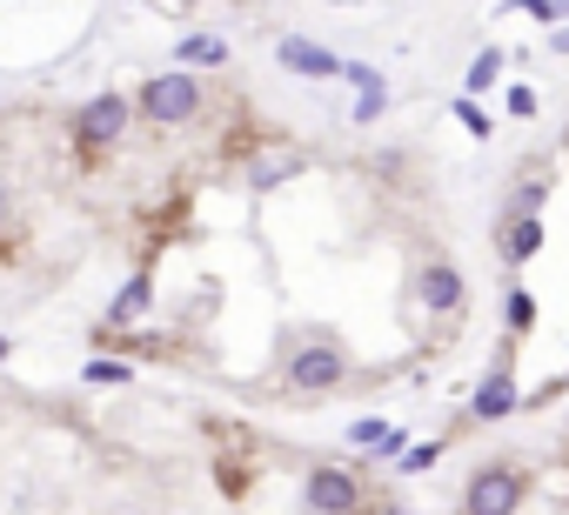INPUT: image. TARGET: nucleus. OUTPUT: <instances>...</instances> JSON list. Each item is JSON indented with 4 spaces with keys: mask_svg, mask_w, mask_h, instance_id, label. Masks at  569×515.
<instances>
[{
    "mask_svg": "<svg viewBox=\"0 0 569 515\" xmlns=\"http://www.w3.org/2000/svg\"><path fill=\"white\" fill-rule=\"evenodd\" d=\"M8 355H14V349H8V335H0V362H8Z\"/></svg>",
    "mask_w": 569,
    "mask_h": 515,
    "instance_id": "obj_25",
    "label": "nucleus"
},
{
    "mask_svg": "<svg viewBox=\"0 0 569 515\" xmlns=\"http://www.w3.org/2000/svg\"><path fill=\"white\" fill-rule=\"evenodd\" d=\"M80 375H88L95 388H121V382H128L134 369H128V362H108V355H95V362H88V369H80Z\"/></svg>",
    "mask_w": 569,
    "mask_h": 515,
    "instance_id": "obj_17",
    "label": "nucleus"
},
{
    "mask_svg": "<svg viewBox=\"0 0 569 515\" xmlns=\"http://www.w3.org/2000/svg\"><path fill=\"white\" fill-rule=\"evenodd\" d=\"M275 61L288 67V74H302V80H342V54H329V47H315V41H302V34H282L275 41Z\"/></svg>",
    "mask_w": 569,
    "mask_h": 515,
    "instance_id": "obj_7",
    "label": "nucleus"
},
{
    "mask_svg": "<svg viewBox=\"0 0 569 515\" xmlns=\"http://www.w3.org/2000/svg\"><path fill=\"white\" fill-rule=\"evenodd\" d=\"M496 254H503L510 269L536 262V254H543V215H503V241H496Z\"/></svg>",
    "mask_w": 569,
    "mask_h": 515,
    "instance_id": "obj_9",
    "label": "nucleus"
},
{
    "mask_svg": "<svg viewBox=\"0 0 569 515\" xmlns=\"http://www.w3.org/2000/svg\"><path fill=\"white\" fill-rule=\"evenodd\" d=\"M228 61V41L221 34H182V47H175V67H221Z\"/></svg>",
    "mask_w": 569,
    "mask_h": 515,
    "instance_id": "obj_12",
    "label": "nucleus"
},
{
    "mask_svg": "<svg viewBox=\"0 0 569 515\" xmlns=\"http://www.w3.org/2000/svg\"><path fill=\"white\" fill-rule=\"evenodd\" d=\"M516 408H523V388H516V349H496L490 375L475 382V402H469V415H475V421H510Z\"/></svg>",
    "mask_w": 569,
    "mask_h": 515,
    "instance_id": "obj_3",
    "label": "nucleus"
},
{
    "mask_svg": "<svg viewBox=\"0 0 569 515\" xmlns=\"http://www.w3.org/2000/svg\"><path fill=\"white\" fill-rule=\"evenodd\" d=\"M456 121H462V128H469V134H475V141H490V134H496V121H490V114H482V108H475V101H469V95H462V101H456Z\"/></svg>",
    "mask_w": 569,
    "mask_h": 515,
    "instance_id": "obj_18",
    "label": "nucleus"
},
{
    "mask_svg": "<svg viewBox=\"0 0 569 515\" xmlns=\"http://www.w3.org/2000/svg\"><path fill=\"white\" fill-rule=\"evenodd\" d=\"M175 8H195V0H175Z\"/></svg>",
    "mask_w": 569,
    "mask_h": 515,
    "instance_id": "obj_26",
    "label": "nucleus"
},
{
    "mask_svg": "<svg viewBox=\"0 0 569 515\" xmlns=\"http://www.w3.org/2000/svg\"><path fill=\"white\" fill-rule=\"evenodd\" d=\"M543 201H549V188H543V175H536V182H523V188H516L510 215H543Z\"/></svg>",
    "mask_w": 569,
    "mask_h": 515,
    "instance_id": "obj_19",
    "label": "nucleus"
},
{
    "mask_svg": "<svg viewBox=\"0 0 569 515\" xmlns=\"http://www.w3.org/2000/svg\"><path fill=\"white\" fill-rule=\"evenodd\" d=\"M503 8H523L536 28H556V21H569V0H503Z\"/></svg>",
    "mask_w": 569,
    "mask_h": 515,
    "instance_id": "obj_16",
    "label": "nucleus"
},
{
    "mask_svg": "<svg viewBox=\"0 0 569 515\" xmlns=\"http://www.w3.org/2000/svg\"><path fill=\"white\" fill-rule=\"evenodd\" d=\"M436 462H442V436H429V442H409V449L395 456V469H402V475H423V469H436Z\"/></svg>",
    "mask_w": 569,
    "mask_h": 515,
    "instance_id": "obj_14",
    "label": "nucleus"
},
{
    "mask_svg": "<svg viewBox=\"0 0 569 515\" xmlns=\"http://www.w3.org/2000/svg\"><path fill=\"white\" fill-rule=\"evenodd\" d=\"M342 375H349V355L329 349V341H315V349H295L288 355V388L295 395H329Z\"/></svg>",
    "mask_w": 569,
    "mask_h": 515,
    "instance_id": "obj_4",
    "label": "nucleus"
},
{
    "mask_svg": "<svg viewBox=\"0 0 569 515\" xmlns=\"http://www.w3.org/2000/svg\"><path fill=\"white\" fill-rule=\"evenodd\" d=\"M147 308H154V282H147V275H134V282L108 302V328H128V321H141Z\"/></svg>",
    "mask_w": 569,
    "mask_h": 515,
    "instance_id": "obj_11",
    "label": "nucleus"
},
{
    "mask_svg": "<svg viewBox=\"0 0 569 515\" xmlns=\"http://www.w3.org/2000/svg\"><path fill=\"white\" fill-rule=\"evenodd\" d=\"M295 175H308V154H302V147H275V154H262V161L249 167V188H282V182H295Z\"/></svg>",
    "mask_w": 569,
    "mask_h": 515,
    "instance_id": "obj_10",
    "label": "nucleus"
},
{
    "mask_svg": "<svg viewBox=\"0 0 569 515\" xmlns=\"http://www.w3.org/2000/svg\"><path fill=\"white\" fill-rule=\"evenodd\" d=\"M382 515H416V508H402V502H389V508H382Z\"/></svg>",
    "mask_w": 569,
    "mask_h": 515,
    "instance_id": "obj_24",
    "label": "nucleus"
},
{
    "mask_svg": "<svg viewBox=\"0 0 569 515\" xmlns=\"http://www.w3.org/2000/svg\"><path fill=\"white\" fill-rule=\"evenodd\" d=\"M503 321H510V335H529V328H536V295H529V288H510Z\"/></svg>",
    "mask_w": 569,
    "mask_h": 515,
    "instance_id": "obj_15",
    "label": "nucleus"
},
{
    "mask_svg": "<svg viewBox=\"0 0 569 515\" xmlns=\"http://www.w3.org/2000/svg\"><path fill=\"white\" fill-rule=\"evenodd\" d=\"M128 114H134V108H128L121 95H95L88 108L74 114V141H80V147H108V141L128 134Z\"/></svg>",
    "mask_w": 569,
    "mask_h": 515,
    "instance_id": "obj_5",
    "label": "nucleus"
},
{
    "mask_svg": "<svg viewBox=\"0 0 569 515\" xmlns=\"http://www.w3.org/2000/svg\"><path fill=\"white\" fill-rule=\"evenodd\" d=\"M496 74H503V47H482L475 61H469V74H462V95L475 101V95H490L496 88Z\"/></svg>",
    "mask_w": 569,
    "mask_h": 515,
    "instance_id": "obj_13",
    "label": "nucleus"
},
{
    "mask_svg": "<svg viewBox=\"0 0 569 515\" xmlns=\"http://www.w3.org/2000/svg\"><path fill=\"white\" fill-rule=\"evenodd\" d=\"M510 114L529 121V114H536V88H523V80H516V88H510Z\"/></svg>",
    "mask_w": 569,
    "mask_h": 515,
    "instance_id": "obj_21",
    "label": "nucleus"
},
{
    "mask_svg": "<svg viewBox=\"0 0 569 515\" xmlns=\"http://www.w3.org/2000/svg\"><path fill=\"white\" fill-rule=\"evenodd\" d=\"M308 508L315 515H362V482L349 475V469H315L308 475Z\"/></svg>",
    "mask_w": 569,
    "mask_h": 515,
    "instance_id": "obj_6",
    "label": "nucleus"
},
{
    "mask_svg": "<svg viewBox=\"0 0 569 515\" xmlns=\"http://www.w3.org/2000/svg\"><path fill=\"white\" fill-rule=\"evenodd\" d=\"M416 295H423L429 315H462V275H456L449 262H429V269L416 275Z\"/></svg>",
    "mask_w": 569,
    "mask_h": 515,
    "instance_id": "obj_8",
    "label": "nucleus"
},
{
    "mask_svg": "<svg viewBox=\"0 0 569 515\" xmlns=\"http://www.w3.org/2000/svg\"><path fill=\"white\" fill-rule=\"evenodd\" d=\"M523 469H510V462H490V469H475L469 475V495H462V508L469 515H516L523 508Z\"/></svg>",
    "mask_w": 569,
    "mask_h": 515,
    "instance_id": "obj_2",
    "label": "nucleus"
},
{
    "mask_svg": "<svg viewBox=\"0 0 569 515\" xmlns=\"http://www.w3.org/2000/svg\"><path fill=\"white\" fill-rule=\"evenodd\" d=\"M342 80H355V95H362V88H375L382 74H375V67H362V61H349V67H342Z\"/></svg>",
    "mask_w": 569,
    "mask_h": 515,
    "instance_id": "obj_22",
    "label": "nucleus"
},
{
    "mask_svg": "<svg viewBox=\"0 0 569 515\" xmlns=\"http://www.w3.org/2000/svg\"><path fill=\"white\" fill-rule=\"evenodd\" d=\"M382 108H389V88H382V80H375V88H362V95H355V121H362V128H369V121H375Z\"/></svg>",
    "mask_w": 569,
    "mask_h": 515,
    "instance_id": "obj_20",
    "label": "nucleus"
},
{
    "mask_svg": "<svg viewBox=\"0 0 569 515\" xmlns=\"http://www.w3.org/2000/svg\"><path fill=\"white\" fill-rule=\"evenodd\" d=\"M549 54H569V28H556V34H549Z\"/></svg>",
    "mask_w": 569,
    "mask_h": 515,
    "instance_id": "obj_23",
    "label": "nucleus"
},
{
    "mask_svg": "<svg viewBox=\"0 0 569 515\" xmlns=\"http://www.w3.org/2000/svg\"><path fill=\"white\" fill-rule=\"evenodd\" d=\"M201 101H208V88H201V74H188V67H168V74H154L147 88H141V114H147L154 128H182V121H195Z\"/></svg>",
    "mask_w": 569,
    "mask_h": 515,
    "instance_id": "obj_1",
    "label": "nucleus"
}]
</instances>
